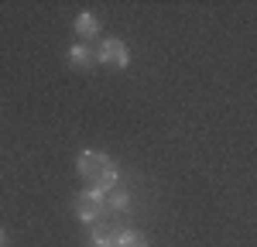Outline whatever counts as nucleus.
<instances>
[{"mask_svg":"<svg viewBox=\"0 0 257 247\" xmlns=\"http://www.w3.org/2000/svg\"><path fill=\"white\" fill-rule=\"evenodd\" d=\"M79 175L89 182V189H96V192H103V196L120 185L117 165H113L110 155H103V151H82L79 155Z\"/></svg>","mask_w":257,"mask_h":247,"instance_id":"f257e3e1","label":"nucleus"},{"mask_svg":"<svg viewBox=\"0 0 257 247\" xmlns=\"http://www.w3.org/2000/svg\"><path fill=\"white\" fill-rule=\"evenodd\" d=\"M72 206H76V216H79L82 223L96 226L99 220H103V213H106V196L96 192V189H82Z\"/></svg>","mask_w":257,"mask_h":247,"instance_id":"f03ea898","label":"nucleus"},{"mask_svg":"<svg viewBox=\"0 0 257 247\" xmlns=\"http://www.w3.org/2000/svg\"><path fill=\"white\" fill-rule=\"evenodd\" d=\"M96 62L103 65H113V69H123L127 62H131V52H127V45L120 38H103L96 48Z\"/></svg>","mask_w":257,"mask_h":247,"instance_id":"7ed1b4c3","label":"nucleus"},{"mask_svg":"<svg viewBox=\"0 0 257 247\" xmlns=\"http://www.w3.org/2000/svg\"><path fill=\"white\" fill-rule=\"evenodd\" d=\"M69 62H72L76 69H89V65L96 62V48H93L89 41H76L72 52H69Z\"/></svg>","mask_w":257,"mask_h":247,"instance_id":"20e7f679","label":"nucleus"},{"mask_svg":"<svg viewBox=\"0 0 257 247\" xmlns=\"http://www.w3.org/2000/svg\"><path fill=\"white\" fill-rule=\"evenodd\" d=\"M110 240H113V247H148V237H144L141 230H127V226L113 230Z\"/></svg>","mask_w":257,"mask_h":247,"instance_id":"39448f33","label":"nucleus"},{"mask_svg":"<svg viewBox=\"0 0 257 247\" xmlns=\"http://www.w3.org/2000/svg\"><path fill=\"white\" fill-rule=\"evenodd\" d=\"M76 35H79L82 41H93L99 35V21L93 11H82V14H76Z\"/></svg>","mask_w":257,"mask_h":247,"instance_id":"423d86ee","label":"nucleus"},{"mask_svg":"<svg viewBox=\"0 0 257 247\" xmlns=\"http://www.w3.org/2000/svg\"><path fill=\"white\" fill-rule=\"evenodd\" d=\"M127 203H131V196H127V192H123L120 185L106 192V209H127Z\"/></svg>","mask_w":257,"mask_h":247,"instance_id":"0eeeda50","label":"nucleus"},{"mask_svg":"<svg viewBox=\"0 0 257 247\" xmlns=\"http://www.w3.org/2000/svg\"><path fill=\"white\" fill-rule=\"evenodd\" d=\"M93 247H113V240H110V233H103V230H96V233H93Z\"/></svg>","mask_w":257,"mask_h":247,"instance_id":"6e6552de","label":"nucleus"},{"mask_svg":"<svg viewBox=\"0 0 257 247\" xmlns=\"http://www.w3.org/2000/svg\"><path fill=\"white\" fill-rule=\"evenodd\" d=\"M0 247H7V233L4 230H0Z\"/></svg>","mask_w":257,"mask_h":247,"instance_id":"1a4fd4ad","label":"nucleus"}]
</instances>
